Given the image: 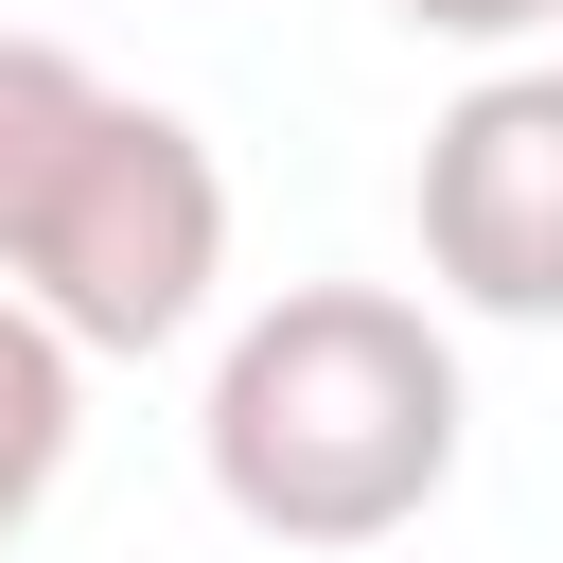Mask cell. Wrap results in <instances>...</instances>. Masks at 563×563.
<instances>
[{
	"label": "cell",
	"instance_id": "1",
	"mask_svg": "<svg viewBox=\"0 0 563 563\" xmlns=\"http://www.w3.org/2000/svg\"><path fill=\"white\" fill-rule=\"evenodd\" d=\"M457 334L387 282H282L229 352H211V405H194V457L229 493V528L264 545H387L457 493Z\"/></svg>",
	"mask_w": 563,
	"mask_h": 563
},
{
	"label": "cell",
	"instance_id": "2",
	"mask_svg": "<svg viewBox=\"0 0 563 563\" xmlns=\"http://www.w3.org/2000/svg\"><path fill=\"white\" fill-rule=\"evenodd\" d=\"M211 282H229V158L176 106L106 88V123L70 141V176H53V211H35L0 299H35L70 352H176L211 317Z\"/></svg>",
	"mask_w": 563,
	"mask_h": 563
},
{
	"label": "cell",
	"instance_id": "3",
	"mask_svg": "<svg viewBox=\"0 0 563 563\" xmlns=\"http://www.w3.org/2000/svg\"><path fill=\"white\" fill-rule=\"evenodd\" d=\"M422 264L457 317H563V70H475L422 123Z\"/></svg>",
	"mask_w": 563,
	"mask_h": 563
},
{
	"label": "cell",
	"instance_id": "4",
	"mask_svg": "<svg viewBox=\"0 0 563 563\" xmlns=\"http://www.w3.org/2000/svg\"><path fill=\"white\" fill-rule=\"evenodd\" d=\"M70 440H88V352L35 317V299H0V545L53 510V475H70Z\"/></svg>",
	"mask_w": 563,
	"mask_h": 563
},
{
	"label": "cell",
	"instance_id": "5",
	"mask_svg": "<svg viewBox=\"0 0 563 563\" xmlns=\"http://www.w3.org/2000/svg\"><path fill=\"white\" fill-rule=\"evenodd\" d=\"M88 123H106L88 53L0 35V282H18V246H35V211H53V176H70V141H88Z\"/></svg>",
	"mask_w": 563,
	"mask_h": 563
},
{
	"label": "cell",
	"instance_id": "6",
	"mask_svg": "<svg viewBox=\"0 0 563 563\" xmlns=\"http://www.w3.org/2000/svg\"><path fill=\"white\" fill-rule=\"evenodd\" d=\"M405 35H457V53H510V35H545L563 0H387Z\"/></svg>",
	"mask_w": 563,
	"mask_h": 563
}]
</instances>
